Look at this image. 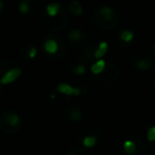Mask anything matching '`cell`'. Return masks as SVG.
<instances>
[{
    "instance_id": "obj_5",
    "label": "cell",
    "mask_w": 155,
    "mask_h": 155,
    "mask_svg": "<svg viewBox=\"0 0 155 155\" xmlns=\"http://www.w3.org/2000/svg\"><path fill=\"white\" fill-rule=\"evenodd\" d=\"M77 136L80 141H82L84 138L87 137H95L99 139L100 136H101V131L96 123L88 121V122H84L79 125L77 131Z\"/></svg>"
},
{
    "instance_id": "obj_18",
    "label": "cell",
    "mask_w": 155,
    "mask_h": 155,
    "mask_svg": "<svg viewBox=\"0 0 155 155\" xmlns=\"http://www.w3.org/2000/svg\"><path fill=\"white\" fill-rule=\"evenodd\" d=\"M36 54H37V49L35 47H33V46H27V47H24L20 50V55L26 61L34 60Z\"/></svg>"
},
{
    "instance_id": "obj_28",
    "label": "cell",
    "mask_w": 155,
    "mask_h": 155,
    "mask_svg": "<svg viewBox=\"0 0 155 155\" xmlns=\"http://www.w3.org/2000/svg\"><path fill=\"white\" fill-rule=\"evenodd\" d=\"M149 146H150L151 150L155 152V140H154V141H152V142H150V144H149Z\"/></svg>"
},
{
    "instance_id": "obj_30",
    "label": "cell",
    "mask_w": 155,
    "mask_h": 155,
    "mask_svg": "<svg viewBox=\"0 0 155 155\" xmlns=\"http://www.w3.org/2000/svg\"><path fill=\"white\" fill-rule=\"evenodd\" d=\"M143 155H155V154H154V153H150V152H149V153H146V154H143Z\"/></svg>"
},
{
    "instance_id": "obj_10",
    "label": "cell",
    "mask_w": 155,
    "mask_h": 155,
    "mask_svg": "<svg viewBox=\"0 0 155 155\" xmlns=\"http://www.w3.org/2000/svg\"><path fill=\"white\" fill-rule=\"evenodd\" d=\"M64 118L65 120L70 123H77L82 120L83 113L80 107H77V106L73 105L67 106L64 110Z\"/></svg>"
},
{
    "instance_id": "obj_13",
    "label": "cell",
    "mask_w": 155,
    "mask_h": 155,
    "mask_svg": "<svg viewBox=\"0 0 155 155\" xmlns=\"http://www.w3.org/2000/svg\"><path fill=\"white\" fill-rule=\"evenodd\" d=\"M39 5H36V0H20L18 10L21 14H31L38 10Z\"/></svg>"
},
{
    "instance_id": "obj_12",
    "label": "cell",
    "mask_w": 155,
    "mask_h": 155,
    "mask_svg": "<svg viewBox=\"0 0 155 155\" xmlns=\"http://www.w3.org/2000/svg\"><path fill=\"white\" fill-rule=\"evenodd\" d=\"M56 91L66 97H72V96H80L82 94V89L80 87H72L67 83H60L56 86Z\"/></svg>"
},
{
    "instance_id": "obj_3",
    "label": "cell",
    "mask_w": 155,
    "mask_h": 155,
    "mask_svg": "<svg viewBox=\"0 0 155 155\" xmlns=\"http://www.w3.org/2000/svg\"><path fill=\"white\" fill-rule=\"evenodd\" d=\"M119 75H120V72H119L118 67L114 63L106 62L105 69L100 74L94 75V79L102 85H113L118 80Z\"/></svg>"
},
{
    "instance_id": "obj_24",
    "label": "cell",
    "mask_w": 155,
    "mask_h": 155,
    "mask_svg": "<svg viewBox=\"0 0 155 155\" xmlns=\"http://www.w3.org/2000/svg\"><path fill=\"white\" fill-rule=\"evenodd\" d=\"M133 129L137 132V134H141L143 132H148V127L147 123L142 120H136L133 123Z\"/></svg>"
},
{
    "instance_id": "obj_6",
    "label": "cell",
    "mask_w": 155,
    "mask_h": 155,
    "mask_svg": "<svg viewBox=\"0 0 155 155\" xmlns=\"http://www.w3.org/2000/svg\"><path fill=\"white\" fill-rule=\"evenodd\" d=\"M68 45L72 49H84L87 45V35L84 31L79 30V29H73L68 33Z\"/></svg>"
},
{
    "instance_id": "obj_9",
    "label": "cell",
    "mask_w": 155,
    "mask_h": 155,
    "mask_svg": "<svg viewBox=\"0 0 155 155\" xmlns=\"http://www.w3.org/2000/svg\"><path fill=\"white\" fill-rule=\"evenodd\" d=\"M43 47H44V50H45L46 53L49 54V55H51V56H60L61 51L65 52V49L61 47L58 39L54 38V37H51V36L47 37V38L44 41Z\"/></svg>"
},
{
    "instance_id": "obj_27",
    "label": "cell",
    "mask_w": 155,
    "mask_h": 155,
    "mask_svg": "<svg viewBox=\"0 0 155 155\" xmlns=\"http://www.w3.org/2000/svg\"><path fill=\"white\" fill-rule=\"evenodd\" d=\"M147 138H148L149 142H152L155 140V125L148 130V132H147Z\"/></svg>"
},
{
    "instance_id": "obj_8",
    "label": "cell",
    "mask_w": 155,
    "mask_h": 155,
    "mask_svg": "<svg viewBox=\"0 0 155 155\" xmlns=\"http://www.w3.org/2000/svg\"><path fill=\"white\" fill-rule=\"evenodd\" d=\"M68 69L72 74L82 77L87 72V62L81 56L71 58L68 63Z\"/></svg>"
},
{
    "instance_id": "obj_20",
    "label": "cell",
    "mask_w": 155,
    "mask_h": 155,
    "mask_svg": "<svg viewBox=\"0 0 155 155\" xmlns=\"http://www.w3.org/2000/svg\"><path fill=\"white\" fill-rule=\"evenodd\" d=\"M105 66H106V62L101 58V60H97L91 67V71L94 75H98L102 72V71L105 69Z\"/></svg>"
},
{
    "instance_id": "obj_7",
    "label": "cell",
    "mask_w": 155,
    "mask_h": 155,
    "mask_svg": "<svg viewBox=\"0 0 155 155\" xmlns=\"http://www.w3.org/2000/svg\"><path fill=\"white\" fill-rule=\"evenodd\" d=\"M132 66L139 71H147L154 66V60L144 53H137L132 58Z\"/></svg>"
},
{
    "instance_id": "obj_23",
    "label": "cell",
    "mask_w": 155,
    "mask_h": 155,
    "mask_svg": "<svg viewBox=\"0 0 155 155\" xmlns=\"http://www.w3.org/2000/svg\"><path fill=\"white\" fill-rule=\"evenodd\" d=\"M123 148H124L125 153H127L129 155H137V147H136V143L131 138H129V139L124 142Z\"/></svg>"
},
{
    "instance_id": "obj_11",
    "label": "cell",
    "mask_w": 155,
    "mask_h": 155,
    "mask_svg": "<svg viewBox=\"0 0 155 155\" xmlns=\"http://www.w3.org/2000/svg\"><path fill=\"white\" fill-rule=\"evenodd\" d=\"M22 70L19 68V67H14V68H11L10 70H8L2 77L0 78V84L1 85H8L11 84V83L15 82L18 78L21 75Z\"/></svg>"
},
{
    "instance_id": "obj_29",
    "label": "cell",
    "mask_w": 155,
    "mask_h": 155,
    "mask_svg": "<svg viewBox=\"0 0 155 155\" xmlns=\"http://www.w3.org/2000/svg\"><path fill=\"white\" fill-rule=\"evenodd\" d=\"M5 9V2H3V0H0V12L3 11Z\"/></svg>"
},
{
    "instance_id": "obj_25",
    "label": "cell",
    "mask_w": 155,
    "mask_h": 155,
    "mask_svg": "<svg viewBox=\"0 0 155 155\" xmlns=\"http://www.w3.org/2000/svg\"><path fill=\"white\" fill-rule=\"evenodd\" d=\"M68 155H91L86 149L82 148V147H74L69 151Z\"/></svg>"
},
{
    "instance_id": "obj_2",
    "label": "cell",
    "mask_w": 155,
    "mask_h": 155,
    "mask_svg": "<svg viewBox=\"0 0 155 155\" xmlns=\"http://www.w3.org/2000/svg\"><path fill=\"white\" fill-rule=\"evenodd\" d=\"M21 127L18 114L12 110H5L0 115V131L5 135H15Z\"/></svg>"
},
{
    "instance_id": "obj_26",
    "label": "cell",
    "mask_w": 155,
    "mask_h": 155,
    "mask_svg": "<svg viewBox=\"0 0 155 155\" xmlns=\"http://www.w3.org/2000/svg\"><path fill=\"white\" fill-rule=\"evenodd\" d=\"M98 140L99 139H97V138H95V137H87L82 140V143H83V146L86 147V148H93V147L97 143Z\"/></svg>"
},
{
    "instance_id": "obj_31",
    "label": "cell",
    "mask_w": 155,
    "mask_h": 155,
    "mask_svg": "<svg viewBox=\"0 0 155 155\" xmlns=\"http://www.w3.org/2000/svg\"><path fill=\"white\" fill-rule=\"evenodd\" d=\"M154 50H155V45H154Z\"/></svg>"
},
{
    "instance_id": "obj_4",
    "label": "cell",
    "mask_w": 155,
    "mask_h": 155,
    "mask_svg": "<svg viewBox=\"0 0 155 155\" xmlns=\"http://www.w3.org/2000/svg\"><path fill=\"white\" fill-rule=\"evenodd\" d=\"M43 26L45 27L47 30L49 31H53V32H58V31L63 30V29L66 27L67 25V20H68V16L67 13L63 10L58 16L55 17H48L45 14L43 13Z\"/></svg>"
},
{
    "instance_id": "obj_15",
    "label": "cell",
    "mask_w": 155,
    "mask_h": 155,
    "mask_svg": "<svg viewBox=\"0 0 155 155\" xmlns=\"http://www.w3.org/2000/svg\"><path fill=\"white\" fill-rule=\"evenodd\" d=\"M68 98L66 96L62 95L60 93H52L51 96H50V102L53 106H56V107H61V106L65 105L68 101Z\"/></svg>"
},
{
    "instance_id": "obj_21",
    "label": "cell",
    "mask_w": 155,
    "mask_h": 155,
    "mask_svg": "<svg viewBox=\"0 0 155 155\" xmlns=\"http://www.w3.org/2000/svg\"><path fill=\"white\" fill-rule=\"evenodd\" d=\"M108 50V45L105 41H101L97 47V50L95 52V60H101L106 54Z\"/></svg>"
},
{
    "instance_id": "obj_14",
    "label": "cell",
    "mask_w": 155,
    "mask_h": 155,
    "mask_svg": "<svg viewBox=\"0 0 155 155\" xmlns=\"http://www.w3.org/2000/svg\"><path fill=\"white\" fill-rule=\"evenodd\" d=\"M63 11L62 5H60L58 2H51L48 5H46L45 11H44V14L48 17H55L58 16L61 12Z\"/></svg>"
},
{
    "instance_id": "obj_22",
    "label": "cell",
    "mask_w": 155,
    "mask_h": 155,
    "mask_svg": "<svg viewBox=\"0 0 155 155\" xmlns=\"http://www.w3.org/2000/svg\"><path fill=\"white\" fill-rule=\"evenodd\" d=\"M134 32L131 30H129V29H124V30H122L120 33H119V38H120L121 41H123V43L125 44H130L132 41L134 39Z\"/></svg>"
},
{
    "instance_id": "obj_16",
    "label": "cell",
    "mask_w": 155,
    "mask_h": 155,
    "mask_svg": "<svg viewBox=\"0 0 155 155\" xmlns=\"http://www.w3.org/2000/svg\"><path fill=\"white\" fill-rule=\"evenodd\" d=\"M68 12L74 17H79L83 14V7L78 0H72L70 1L68 5V8H67Z\"/></svg>"
},
{
    "instance_id": "obj_19",
    "label": "cell",
    "mask_w": 155,
    "mask_h": 155,
    "mask_svg": "<svg viewBox=\"0 0 155 155\" xmlns=\"http://www.w3.org/2000/svg\"><path fill=\"white\" fill-rule=\"evenodd\" d=\"M130 138L136 143V147H137V155H141L144 151V148H146V141H144L143 137L141 135H139V134H137V135H132Z\"/></svg>"
},
{
    "instance_id": "obj_1",
    "label": "cell",
    "mask_w": 155,
    "mask_h": 155,
    "mask_svg": "<svg viewBox=\"0 0 155 155\" xmlns=\"http://www.w3.org/2000/svg\"><path fill=\"white\" fill-rule=\"evenodd\" d=\"M119 15L114 9L107 5L98 8L94 13V21L96 26L104 30H110L118 26Z\"/></svg>"
},
{
    "instance_id": "obj_17",
    "label": "cell",
    "mask_w": 155,
    "mask_h": 155,
    "mask_svg": "<svg viewBox=\"0 0 155 155\" xmlns=\"http://www.w3.org/2000/svg\"><path fill=\"white\" fill-rule=\"evenodd\" d=\"M98 45H99V43H98L96 39H93V41L87 43L86 47L84 48V54L87 58V60L91 61L95 58V52H96V50H97Z\"/></svg>"
}]
</instances>
